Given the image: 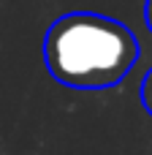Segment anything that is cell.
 Here are the masks:
<instances>
[{
    "instance_id": "cell-1",
    "label": "cell",
    "mask_w": 152,
    "mask_h": 155,
    "mask_svg": "<svg viewBox=\"0 0 152 155\" xmlns=\"http://www.w3.org/2000/svg\"><path fill=\"white\" fill-rule=\"evenodd\" d=\"M49 74L73 90L120 84L139 60V41L128 25L95 11H71L52 22L44 38Z\"/></svg>"
},
{
    "instance_id": "cell-2",
    "label": "cell",
    "mask_w": 152,
    "mask_h": 155,
    "mask_svg": "<svg viewBox=\"0 0 152 155\" xmlns=\"http://www.w3.org/2000/svg\"><path fill=\"white\" fill-rule=\"evenodd\" d=\"M139 95H141V104H144V109L152 114V68L144 74V79H141V90H139Z\"/></svg>"
},
{
    "instance_id": "cell-3",
    "label": "cell",
    "mask_w": 152,
    "mask_h": 155,
    "mask_svg": "<svg viewBox=\"0 0 152 155\" xmlns=\"http://www.w3.org/2000/svg\"><path fill=\"white\" fill-rule=\"evenodd\" d=\"M144 22H147V27H150V33H152V0L144 3Z\"/></svg>"
}]
</instances>
